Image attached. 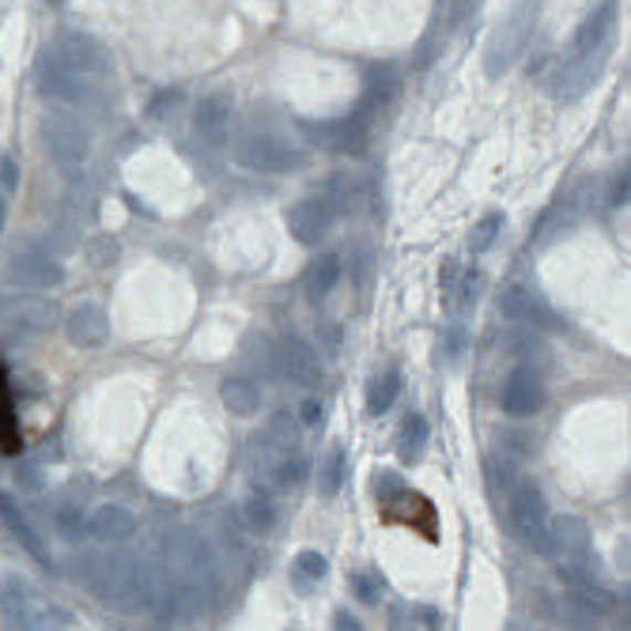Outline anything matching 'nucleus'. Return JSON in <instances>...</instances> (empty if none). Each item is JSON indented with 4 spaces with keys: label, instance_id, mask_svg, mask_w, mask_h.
I'll list each match as a JSON object with an SVG mask.
<instances>
[{
    "label": "nucleus",
    "instance_id": "f257e3e1",
    "mask_svg": "<svg viewBox=\"0 0 631 631\" xmlns=\"http://www.w3.org/2000/svg\"><path fill=\"white\" fill-rule=\"evenodd\" d=\"M76 582H84L103 606L117 612H140L151 606L156 593V575L148 571L140 560L125 553H106V556H80L76 560Z\"/></svg>",
    "mask_w": 631,
    "mask_h": 631
},
{
    "label": "nucleus",
    "instance_id": "f03ea898",
    "mask_svg": "<svg viewBox=\"0 0 631 631\" xmlns=\"http://www.w3.org/2000/svg\"><path fill=\"white\" fill-rule=\"evenodd\" d=\"M164 571L167 579L189 586V590L204 593L212 601V593L220 590V571H215V556L209 548V540L193 529H178L164 540Z\"/></svg>",
    "mask_w": 631,
    "mask_h": 631
},
{
    "label": "nucleus",
    "instance_id": "7ed1b4c3",
    "mask_svg": "<svg viewBox=\"0 0 631 631\" xmlns=\"http://www.w3.org/2000/svg\"><path fill=\"white\" fill-rule=\"evenodd\" d=\"M537 20H540V0H515L511 4V12L503 15V23L495 27L488 46H484V72H488V80H503L518 65L522 53L534 42Z\"/></svg>",
    "mask_w": 631,
    "mask_h": 631
},
{
    "label": "nucleus",
    "instance_id": "20e7f679",
    "mask_svg": "<svg viewBox=\"0 0 631 631\" xmlns=\"http://www.w3.org/2000/svg\"><path fill=\"white\" fill-rule=\"evenodd\" d=\"M540 553L556 564V571H560V579L567 586L590 582L593 571H598V567H593L598 560H593V548H590V529H586V522L575 515L548 518Z\"/></svg>",
    "mask_w": 631,
    "mask_h": 631
},
{
    "label": "nucleus",
    "instance_id": "39448f33",
    "mask_svg": "<svg viewBox=\"0 0 631 631\" xmlns=\"http://www.w3.org/2000/svg\"><path fill=\"white\" fill-rule=\"evenodd\" d=\"M234 164L257 170V175H292V170L306 167V151L284 133L273 129H246L231 148Z\"/></svg>",
    "mask_w": 631,
    "mask_h": 631
},
{
    "label": "nucleus",
    "instance_id": "423d86ee",
    "mask_svg": "<svg viewBox=\"0 0 631 631\" xmlns=\"http://www.w3.org/2000/svg\"><path fill=\"white\" fill-rule=\"evenodd\" d=\"M0 620H4V628H50L53 620L69 624V612H57L46 601H39L31 582L20 575H4L0 579Z\"/></svg>",
    "mask_w": 631,
    "mask_h": 631
},
{
    "label": "nucleus",
    "instance_id": "0eeeda50",
    "mask_svg": "<svg viewBox=\"0 0 631 631\" xmlns=\"http://www.w3.org/2000/svg\"><path fill=\"white\" fill-rule=\"evenodd\" d=\"M39 133H42V144H46L50 159L57 167L76 170L87 164V156H92V137H87V129L76 122V117L50 111L39 122Z\"/></svg>",
    "mask_w": 631,
    "mask_h": 631
},
{
    "label": "nucleus",
    "instance_id": "6e6552de",
    "mask_svg": "<svg viewBox=\"0 0 631 631\" xmlns=\"http://www.w3.org/2000/svg\"><path fill=\"white\" fill-rule=\"evenodd\" d=\"M507 515H511V526H515V534L522 545L537 548L545 545V529H548V499L545 492L537 488L534 481H515L507 488Z\"/></svg>",
    "mask_w": 631,
    "mask_h": 631
},
{
    "label": "nucleus",
    "instance_id": "1a4fd4ad",
    "mask_svg": "<svg viewBox=\"0 0 631 631\" xmlns=\"http://www.w3.org/2000/svg\"><path fill=\"white\" fill-rule=\"evenodd\" d=\"M95 80L80 76L72 72L65 61L53 57V50H46L39 57V92L53 98V103H65V106H87L95 103Z\"/></svg>",
    "mask_w": 631,
    "mask_h": 631
},
{
    "label": "nucleus",
    "instance_id": "9d476101",
    "mask_svg": "<svg viewBox=\"0 0 631 631\" xmlns=\"http://www.w3.org/2000/svg\"><path fill=\"white\" fill-rule=\"evenodd\" d=\"M303 129L318 148L359 156V151L367 148V137H371V117L351 111L345 117H333V122H303Z\"/></svg>",
    "mask_w": 631,
    "mask_h": 631
},
{
    "label": "nucleus",
    "instance_id": "9b49d317",
    "mask_svg": "<svg viewBox=\"0 0 631 631\" xmlns=\"http://www.w3.org/2000/svg\"><path fill=\"white\" fill-rule=\"evenodd\" d=\"M337 215L340 212H337V204H333L329 193L303 197V201L287 212V231H292V239L303 242V246H318V242L333 231Z\"/></svg>",
    "mask_w": 631,
    "mask_h": 631
},
{
    "label": "nucleus",
    "instance_id": "f8f14e48",
    "mask_svg": "<svg viewBox=\"0 0 631 631\" xmlns=\"http://www.w3.org/2000/svg\"><path fill=\"white\" fill-rule=\"evenodd\" d=\"M50 50H53V57L65 61L72 72H80V76L95 80V84H98V76H106V72H111V57H106L103 42L92 39V34H84V31L61 34V39L53 42Z\"/></svg>",
    "mask_w": 631,
    "mask_h": 631
},
{
    "label": "nucleus",
    "instance_id": "ddd939ff",
    "mask_svg": "<svg viewBox=\"0 0 631 631\" xmlns=\"http://www.w3.org/2000/svg\"><path fill=\"white\" fill-rule=\"evenodd\" d=\"M609 65V46L606 50H593V53H579V57H567L564 69L556 72V84L553 95L560 103H579V98L598 84V76Z\"/></svg>",
    "mask_w": 631,
    "mask_h": 631
},
{
    "label": "nucleus",
    "instance_id": "4468645a",
    "mask_svg": "<svg viewBox=\"0 0 631 631\" xmlns=\"http://www.w3.org/2000/svg\"><path fill=\"white\" fill-rule=\"evenodd\" d=\"M499 401H503V412L515 420L537 417V412L545 409V382H540L534 367H515V371L503 378Z\"/></svg>",
    "mask_w": 631,
    "mask_h": 631
},
{
    "label": "nucleus",
    "instance_id": "2eb2a0df",
    "mask_svg": "<svg viewBox=\"0 0 631 631\" xmlns=\"http://www.w3.org/2000/svg\"><path fill=\"white\" fill-rule=\"evenodd\" d=\"M8 276L20 287H31V292H50V287L65 281V269H61L57 257L42 254V250H20L8 261Z\"/></svg>",
    "mask_w": 631,
    "mask_h": 631
},
{
    "label": "nucleus",
    "instance_id": "dca6fc26",
    "mask_svg": "<svg viewBox=\"0 0 631 631\" xmlns=\"http://www.w3.org/2000/svg\"><path fill=\"white\" fill-rule=\"evenodd\" d=\"M382 515L390 518V522H404V526H412V529H420L428 540H435L439 534V518H435V503L428 499V495H420V492H409V488H401V492H393L390 499L382 503Z\"/></svg>",
    "mask_w": 631,
    "mask_h": 631
},
{
    "label": "nucleus",
    "instance_id": "f3484780",
    "mask_svg": "<svg viewBox=\"0 0 631 631\" xmlns=\"http://www.w3.org/2000/svg\"><path fill=\"white\" fill-rule=\"evenodd\" d=\"M617 15L620 4L617 0H601L586 20L575 27L571 34V53L567 57H579V53H593V50H606L612 46V31H617Z\"/></svg>",
    "mask_w": 631,
    "mask_h": 631
},
{
    "label": "nucleus",
    "instance_id": "a211bd4d",
    "mask_svg": "<svg viewBox=\"0 0 631 631\" xmlns=\"http://www.w3.org/2000/svg\"><path fill=\"white\" fill-rule=\"evenodd\" d=\"M276 371L292 378L295 386H318L322 382V356L314 345H306L303 337H284L276 348Z\"/></svg>",
    "mask_w": 631,
    "mask_h": 631
},
{
    "label": "nucleus",
    "instance_id": "6ab92c4d",
    "mask_svg": "<svg viewBox=\"0 0 631 631\" xmlns=\"http://www.w3.org/2000/svg\"><path fill=\"white\" fill-rule=\"evenodd\" d=\"M65 337L76 348H103L111 340V318H106L103 306L80 303L65 314Z\"/></svg>",
    "mask_w": 631,
    "mask_h": 631
},
{
    "label": "nucleus",
    "instance_id": "aec40b11",
    "mask_svg": "<svg viewBox=\"0 0 631 631\" xmlns=\"http://www.w3.org/2000/svg\"><path fill=\"white\" fill-rule=\"evenodd\" d=\"M53 303L46 299H27V295H12V299L0 303V322L8 329H20V333H46L53 326Z\"/></svg>",
    "mask_w": 631,
    "mask_h": 631
},
{
    "label": "nucleus",
    "instance_id": "412c9836",
    "mask_svg": "<svg viewBox=\"0 0 631 631\" xmlns=\"http://www.w3.org/2000/svg\"><path fill=\"white\" fill-rule=\"evenodd\" d=\"M87 534L103 540V545H125V540L137 537V518L125 507H117V503H106V507H98L95 515L87 518Z\"/></svg>",
    "mask_w": 631,
    "mask_h": 631
},
{
    "label": "nucleus",
    "instance_id": "4be33fe9",
    "mask_svg": "<svg viewBox=\"0 0 631 631\" xmlns=\"http://www.w3.org/2000/svg\"><path fill=\"white\" fill-rule=\"evenodd\" d=\"M193 125L201 133V140L209 144H228L231 140V98L228 95H209L201 98V106L193 111Z\"/></svg>",
    "mask_w": 631,
    "mask_h": 631
},
{
    "label": "nucleus",
    "instance_id": "5701e85b",
    "mask_svg": "<svg viewBox=\"0 0 631 631\" xmlns=\"http://www.w3.org/2000/svg\"><path fill=\"white\" fill-rule=\"evenodd\" d=\"M499 311H503V318L526 322V326H545V329L556 326L553 311H548V306L540 303L529 287H507V292H503V299H499Z\"/></svg>",
    "mask_w": 631,
    "mask_h": 631
},
{
    "label": "nucleus",
    "instance_id": "b1692460",
    "mask_svg": "<svg viewBox=\"0 0 631 631\" xmlns=\"http://www.w3.org/2000/svg\"><path fill=\"white\" fill-rule=\"evenodd\" d=\"M0 518H4V526L12 529V537L20 540V545L27 548V553L34 556V564L39 567H46V571H53V560H50V553H46V545H42V537L34 534V526H31V518L23 515L20 507H15L8 495H0Z\"/></svg>",
    "mask_w": 631,
    "mask_h": 631
},
{
    "label": "nucleus",
    "instance_id": "393cba45",
    "mask_svg": "<svg viewBox=\"0 0 631 631\" xmlns=\"http://www.w3.org/2000/svg\"><path fill=\"white\" fill-rule=\"evenodd\" d=\"M401 92V76H398V69H390V65H382V69H375L371 76H367V92L364 98H359V106L356 111L359 114H367L375 122V114L378 111H386V106L398 98Z\"/></svg>",
    "mask_w": 631,
    "mask_h": 631
},
{
    "label": "nucleus",
    "instance_id": "a878e982",
    "mask_svg": "<svg viewBox=\"0 0 631 631\" xmlns=\"http://www.w3.org/2000/svg\"><path fill=\"white\" fill-rule=\"evenodd\" d=\"M242 526L250 529V534H273L276 529V522H281V511H276V503H273V492H254V495H246V499H242Z\"/></svg>",
    "mask_w": 631,
    "mask_h": 631
},
{
    "label": "nucleus",
    "instance_id": "bb28decb",
    "mask_svg": "<svg viewBox=\"0 0 631 631\" xmlns=\"http://www.w3.org/2000/svg\"><path fill=\"white\" fill-rule=\"evenodd\" d=\"M567 606H571L579 617H606V612L617 606V598L606 590V586L598 582H575L571 590H567Z\"/></svg>",
    "mask_w": 631,
    "mask_h": 631
},
{
    "label": "nucleus",
    "instance_id": "cd10ccee",
    "mask_svg": "<svg viewBox=\"0 0 631 631\" xmlns=\"http://www.w3.org/2000/svg\"><path fill=\"white\" fill-rule=\"evenodd\" d=\"M261 443L281 450V454H295V450H299V417H295L292 409L273 412L265 423V439H261Z\"/></svg>",
    "mask_w": 631,
    "mask_h": 631
},
{
    "label": "nucleus",
    "instance_id": "c85d7f7f",
    "mask_svg": "<svg viewBox=\"0 0 631 631\" xmlns=\"http://www.w3.org/2000/svg\"><path fill=\"white\" fill-rule=\"evenodd\" d=\"M337 281H340V257L337 254H322L318 261H311V269H306L303 287H306V295L318 303V299H326L333 287H337Z\"/></svg>",
    "mask_w": 631,
    "mask_h": 631
},
{
    "label": "nucleus",
    "instance_id": "c756f323",
    "mask_svg": "<svg viewBox=\"0 0 631 631\" xmlns=\"http://www.w3.org/2000/svg\"><path fill=\"white\" fill-rule=\"evenodd\" d=\"M345 476H348V454L340 443H333L326 454H322V465H318V492L322 499H333L340 488H345Z\"/></svg>",
    "mask_w": 631,
    "mask_h": 631
},
{
    "label": "nucleus",
    "instance_id": "7c9ffc66",
    "mask_svg": "<svg viewBox=\"0 0 631 631\" xmlns=\"http://www.w3.org/2000/svg\"><path fill=\"white\" fill-rule=\"evenodd\" d=\"M220 398L234 412V417H254V412L261 409L257 386L246 382V378H223V382H220Z\"/></svg>",
    "mask_w": 631,
    "mask_h": 631
},
{
    "label": "nucleus",
    "instance_id": "2f4dec72",
    "mask_svg": "<svg viewBox=\"0 0 631 631\" xmlns=\"http://www.w3.org/2000/svg\"><path fill=\"white\" fill-rule=\"evenodd\" d=\"M20 446H23V439H20V420H15L12 390H8V378L0 371V450L15 454Z\"/></svg>",
    "mask_w": 631,
    "mask_h": 631
},
{
    "label": "nucleus",
    "instance_id": "473e14b6",
    "mask_svg": "<svg viewBox=\"0 0 631 631\" xmlns=\"http://www.w3.org/2000/svg\"><path fill=\"white\" fill-rule=\"evenodd\" d=\"M398 393H401V375L398 371L375 375L371 386H367V412H371V417L390 412V404L398 401Z\"/></svg>",
    "mask_w": 631,
    "mask_h": 631
},
{
    "label": "nucleus",
    "instance_id": "72a5a7b5",
    "mask_svg": "<svg viewBox=\"0 0 631 631\" xmlns=\"http://www.w3.org/2000/svg\"><path fill=\"white\" fill-rule=\"evenodd\" d=\"M428 420L420 417V412H409L401 423V439H398V450L404 462H417V458L423 454V446H428Z\"/></svg>",
    "mask_w": 631,
    "mask_h": 631
},
{
    "label": "nucleus",
    "instance_id": "f704fd0d",
    "mask_svg": "<svg viewBox=\"0 0 631 631\" xmlns=\"http://www.w3.org/2000/svg\"><path fill=\"white\" fill-rule=\"evenodd\" d=\"M50 522L65 540H84L87 537V518H84V507H80V503H61V507H53Z\"/></svg>",
    "mask_w": 631,
    "mask_h": 631
},
{
    "label": "nucleus",
    "instance_id": "c9c22d12",
    "mask_svg": "<svg viewBox=\"0 0 631 631\" xmlns=\"http://www.w3.org/2000/svg\"><path fill=\"white\" fill-rule=\"evenodd\" d=\"M348 586H351V593L364 601V606H378V601H382V593H386V579L378 571H371V567H367V571H351Z\"/></svg>",
    "mask_w": 631,
    "mask_h": 631
},
{
    "label": "nucleus",
    "instance_id": "e433bc0d",
    "mask_svg": "<svg viewBox=\"0 0 631 631\" xmlns=\"http://www.w3.org/2000/svg\"><path fill=\"white\" fill-rule=\"evenodd\" d=\"M292 575H295L299 582H306V586H311V582H322V579L329 575V560H326L322 553H314V548H306V553L295 556Z\"/></svg>",
    "mask_w": 631,
    "mask_h": 631
},
{
    "label": "nucleus",
    "instance_id": "4c0bfd02",
    "mask_svg": "<svg viewBox=\"0 0 631 631\" xmlns=\"http://www.w3.org/2000/svg\"><path fill=\"white\" fill-rule=\"evenodd\" d=\"M393 628H443V617L435 609H412V606H398L390 612Z\"/></svg>",
    "mask_w": 631,
    "mask_h": 631
},
{
    "label": "nucleus",
    "instance_id": "58836bf2",
    "mask_svg": "<svg viewBox=\"0 0 631 631\" xmlns=\"http://www.w3.org/2000/svg\"><path fill=\"white\" fill-rule=\"evenodd\" d=\"M499 231H503V212H488L473 228V234H469V250H473V254H484V250H488L492 242L499 239Z\"/></svg>",
    "mask_w": 631,
    "mask_h": 631
},
{
    "label": "nucleus",
    "instance_id": "ea45409f",
    "mask_svg": "<svg viewBox=\"0 0 631 631\" xmlns=\"http://www.w3.org/2000/svg\"><path fill=\"white\" fill-rule=\"evenodd\" d=\"M404 484H401V476L393 473V469H378V476H375V492H378V499H390L393 492H401Z\"/></svg>",
    "mask_w": 631,
    "mask_h": 631
},
{
    "label": "nucleus",
    "instance_id": "a19ab883",
    "mask_svg": "<svg viewBox=\"0 0 631 631\" xmlns=\"http://www.w3.org/2000/svg\"><path fill=\"white\" fill-rule=\"evenodd\" d=\"M458 281H462V265H458V261H446L443 273H439V292H443V303L454 299Z\"/></svg>",
    "mask_w": 631,
    "mask_h": 631
},
{
    "label": "nucleus",
    "instance_id": "79ce46f5",
    "mask_svg": "<svg viewBox=\"0 0 631 631\" xmlns=\"http://www.w3.org/2000/svg\"><path fill=\"white\" fill-rule=\"evenodd\" d=\"M620 204H628V167L617 170V178H612V189H609V209H620Z\"/></svg>",
    "mask_w": 631,
    "mask_h": 631
},
{
    "label": "nucleus",
    "instance_id": "37998d69",
    "mask_svg": "<svg viewBox=\"0 0 631 631\" xmlns=\"http://www.w3.org/2000/svg\"><path fill=\"white\" fill-rule=\"evenodd\" d=\"M295 417H299V423H306V428H314V423H322V417H326V409H322V401L306 398L299 409H295Z\"/></svg>",
    "mask_w": 631,
    "mask_h": 631
},
{
    "label": "nucleus",
    "instance_id": "c03bdc74",
    "mask_svg": "<svg viewBox=\"0 0 631 631\" xmlns=\"http://www.w3.org/2000/svg\"><path fill=\"white\" fill-rule=\"evenodd\" d=\"M0 178H4V189H15V186H20V175H15V159H12V156L0 159Z\"/></svg>",
    "mask_w": 631,
    "mask_h": 631
},
{
    "label": "nucleus",
    "instance_id": "a18cd8bd",
    "mask_svg": "<svg viewBox=\"0 0 631 631\" xmlns=\"http://www.w3.org/2000/svg\"><path fill=\"white\" fill-rule=\"evenodd\" d=\"M34 473H39V469H31V465H27V469H20V473H15V481H23L31 492H39V488H42V481H39V476H34Z\"/></svg>",
    "mask_w": 631,
    "mask_h": 631
},
{
    "label": "nucleus",
    "instance_id": "49530a36",
    "mask_svg": "<svg viewBox=\"0 0 631 631\" xmlns=\"http://www.w3.org/2000/svg\"><path fill=\"white\" fill-rule=\"evenodd\" d=\"M462 356V329H450V359Z\"/></svg>",
    "mask_w": 631,
    "mask_h": 631
},
{
    "label": "nucleus",
    "instance_id": "de8ad7c7",
    "mask_svg": "<svg viewBox=\"0 0 631 631\" xmlns=\"http://www.w3.org/2000/svg\"><path fill=\"white\" fill-rule=\"evenodd\" d=\"M337 628H351V631H359V628H364V624H359V620L356 617H348V612H337Z\"/></svg>",
    "mask_w": 631,
    "mask_h": 631
},
{
    "label": "nucleus",
    "instance_id": "09e8293b",
    "mask_svg": "<svg viewBox=\"0 0 631 631\" xmlns=\"http://www.w3.org/2000/svg\"><path fill=\"white\" fill-rule=\"evenodd\" d=\"M4 220H8V201L4 193H0V234H4Z\"/></svg>",
    "mask_w": 631,
    "mask_h": 631
},
{
    "label": "nucleus",
    "instance_id": "8fccbe9b",
    "mask_svg": "<svg viewBox=\"0 0 631 631\" xmlns=\"http://www.w3.org/2000/svg\"><path fill=\"white\" fill-rule=\"evenodd\" d=\"M50 4H65V0H50Z\"/></svg>",
    "mask_w": 631,
    "mask_h": 631
}]
</instances>
